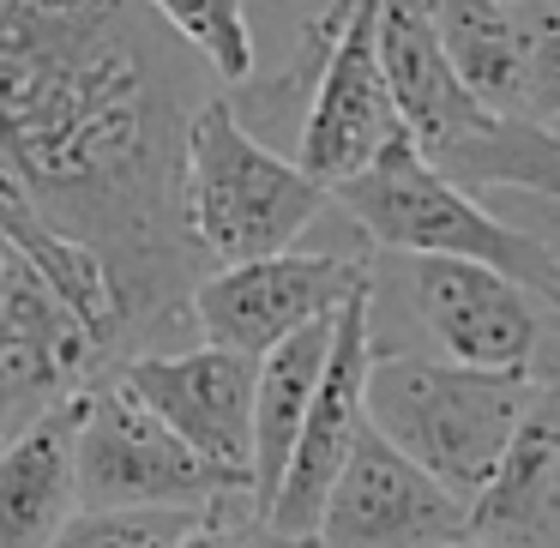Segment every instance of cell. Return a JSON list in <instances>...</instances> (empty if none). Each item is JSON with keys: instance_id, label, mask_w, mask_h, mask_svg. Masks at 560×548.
<instances>
[{"instance_id": "6da1fadb", "label": "cell", "mask_w": 560, "mask_h": 548, "mask_svg": "<svg viewBox=\"0 0 560 548\" xmlns=\"http://www.w3.org/2000/svg\"><path fill=\"white\" fill-rule=\"evenodd\" d=\"M211 73L145 0H0V145L43 218L103 266L115 362L163 350L211 259L182 218Z\"/></svg>"}, {"instance_id": "7a4b0ae2", "label": "cell", "mask_w": 560, "mask_h": 548, "mask_svg": "<svg viewBox=\"0 0 560 548\" xmlns=\"http://www.w3.org/2000/svg\"><path fill=\"white\" fill-rule=\"evenodd\" d=\"M331 206L355 223L380 254H428V259H476L512 278L542 307H560V242L542 230L500 218L494 206L458 187L428 163L410 133H398L368 170L331 187Z\"/></svg>"}, {"instance_id": "3957f363", "label": "cell", "mask_w": 560, "mask_h": 548, "mask_svg": "<svg viewBox=\"0 0 560 548\" xmlns=\"http://www.w3.org/2000/svg\"><path fill=\"white\" fill-rule=\"evenodd\" d=\"M530 386V374H494V368L446 362L434 350L374 343L362 374V416L440 488L470 500L506 452Z\"/></svg>"}, {"instance_id": "277c9868", "label": "cell", "mask_w": 560, "mask_h": 548, "mask_svg": "<svg viewBox=\"0 0 560 548\" xmlns=\"http://www.w3.org/2000/svg\"><path fill=\"white\" fill-rule=\"evenodd\" d=\"M326 206V187L278 145L247 133L223 91L194 109L182 151V218L211 266L283 254L314 230Z\"/></svg>"}, {"instance_id": "5b68a950", "label": "cell", "mask_w": 560, "mask_h": 548, "mask_svg": "<svg viewBox=\"0 0 560 548\" xmlns=\"http://www.w3.org/2000/svg\"><path fill=\"white\" fill-rule=\"evenodd\" d=\"M73 488L79 512H133V506H218L247 494V476L199 458L182 434L158 422L109 368L79 386L73 422Z\"/></svg>"}, {"instance_id": "8992f818", "label": "cell", "mask_w": 560, "mask_h": 548, "mask_svg": "<svg viewBox=\"0 0 560 548\" xmlns=\"http://www.w3.org/2000/svg\"><path fill=\"white\" fill-rule=\"evenodd\" d=\"M368 283L398 295V307L416 319V338L434 355L464 368H494V374H530L536 338H542V302L524 295L512 278L476 259L386 254V266L368 259Z\"/></svg>"}, {"instance_id": "52a82bcc", "label": "cell", "mask_w": 560, "mask_h": 548, "mask_svg": "<svg viewBox=\"0 0 560 548\" xmlns=\"http://www.w3.org/2000/svg\"><path fill=\"white\" fill-rule=\"evenodd\" d=\"M355 290H368V259L283 247V254H266V259H242V266L206 271L194 283L187 319H194L199 343L266 355L290 331L331 319Z\"/></svg>"}, {"instance_id": "ba28073f", "label": "cell", "mask_w": 560, "mask_h": 548, "mask_svg": "<svg viewBox=\"0 0 560 548\" xmlns=\"http://www.w3.org/2000/svg\"><path fill=\"white\" fill-rule=\"evenodd\" d=\"M398 133L404 127L374 49V0H331V43L307 91L295 163L331 194L355 170H368Z\"/></svg>"}, {"instance_id": "9c48e42d", "label": "cell", "mask_w": 560, "mask_h": 548, "mask_svg": "<svg viewBox=\"0 0 560 548\" xmlns=\"http://www.w3.org/2000/svg\"><path fill=\"white\" fill-rule=\"evenodd\" d=\"M452 543H464V500L362 422L343 470L326 488L314 548H452Z\"/></svg>"}, {"instance_id": "30bf717a", "label": "cell", "mask_w": 560, "mask_h": 548, "mask_svg": "<svg viewBox=\"0 0 560 548\" xmlns=\"http://www.w3.org/2000/svg\"><path fill=\"white\" fill-rule=\"evenodd\" d=\"M85 326L43 283V271L0 235V440L67 404L97 374Z\"/></svg>"}, {"instance_id": "8fae6325", "label": "cell", "mask_w": 560, "mask_h": 548, "mask_svg": "<svg viewBox=\"0 0 560 548\" xmlns=\"http://www.w3.org/2000/svg\"><path fill=\"white\" fill-rule=\"evenodd\" d=\"M109 374L182 434L199 458L247 476V416H254V355L223 343H187V350H139L109 362Z\"/></svg>"}, {"instance_id": "7c38bea8", "label": "cell", "mask_w": 560, "mask_h": 548, "mask_svg": "<svg viewBox=\"0 0 560 548\" xmlns=\"http://www.w3.org/2000/svg\"><path fill=\"white\" fill-rule=\"evenodd\" d=\"M368 350H374V338H368V290H355L350 302L338 307V319H331L326 368H319L314 398H307V410H302V434H295V446H290V470H283L278 494H271V506H266L271 530L314 543L326 488H331V476L343 470V458H350L355 428L368 422L362 416Z\"/></svg>"}, {"instance_id": "4fadbf2b", "label": "cell", "mask_w": 560, "mask_h": 548, "mask_svg": "<svg viewBox=\"0 0 560 548\" xmlns=\"http://www.w3.org/2000/svg\"><path fill=\"white\" fill-rule=\"evenodd\" d=\"M464 543L560 548V386L536 380L488 482L464 500Z\"/></svg>"}, {"instance_id": "5bb4252c", "label": "cell", "mask_w": 560, "mask_h": 548, "mask_svg": "<svg viewBox=\"0 0 560 548\" xmlns=\"http://www.w3.org/2000/svg\"><path fill=\"white\" fill-rule=\"evenodd\" d=\"M374 49H380V73H386L398 127L428 158H440L452 139L476 133L488 121L470 103V91L458 85L446 49H440L428 0H374Z\"/></svg>"}, {"instance_id": "9a60e30c", "label": "cell", "mask_w": 560, "mask_h": 548, "mask_svg": "<svg viewBox=\"0 0 560 548\" xmlns=\"http://www.w3.org/2000/svg\"><path fill=\"white\" fill-rule=\"evenodd\" d=\"M428 13H434V37L476 109L494 121H518L542 0H428Z\"/></svg>"}, {"instance_id": "2e32d148", "label": "cell", "mask_w": 560, "mask_h": 548, "mask_svg": "<svg viewBox=\"0 0 560 548\" xmlns=\"http://www.w3.org/2000/svg\"><path fill=\"white\" fill-rule=\"evenodd\" d=\"M73 422L79 392L19 428L13 440H0V548H49L55 530L79 512Z\"/></svg>"}, {"instance_id": "e0dca14e", "label": "cell", "mask_w": 560, "mask_h": 548, "mask_svg": "<svg viewBox=\"0 0 560 548\" xmlns=\"http://www.w3.org/2000/svg\"><path fill=\"white\" fill-rule=\"evenodd\" d=\"M331 319L290 331L266 355H254V416H247V506H254V518H266L271 494H278L283 470H290V446L302 434V410L314 398L319 368H326Z\"/></svg>"}, {"instance_id": "ac0fdd59", "label": "cell", "mask_w": 560, "mask_h": 548, "mask_svg": "<svg viewBox=\"0 0 560 548\" xmlns=\"http://www.w3.org/2000/svg\"><path fill=\"white\" fill-rule=\"evenodd\" d=\"M0 235L43 271V283L67 302V314L85 326L97 362L109 368L115 362V295H109V283H103V266L43 218V206L31 199L19 163L7 158V145H0Z\"/></svg>"}, {"instance_id": "d6986e66", "label": "cell", "mask_w": 560, "mask_h": 548, "mask_svg": "<svg viewBox=\"0 0 560 548\" xmlns=\"http://www.w3.org/2000/svg\"><path fill=\"white\" fill-rule=\"evenodd\" d=\"M440 175H452L470 194H524L560 206V133L536 121H494L452 139L440 158H428Z\"/></svg>"}, {"instance_id": "ffe728a7", "label": "cell", "mask_w": 560, "mask_h": 548, "mask_svg": "<svg viewBox=\"0 0 560 548\" xmlns=\"http://www.w3.org/2000/svg\"><path fill=\"white\" fill-rule=\"evenodd\" d=\"M145 7L170 25V37H182L206 61L218 85L254 79V19L242 0H145Z\"/></svg>"}, {"instance_id": "44dd1931", "label": "cell", "mask_w": 560, "mask_h": 548, "mask_svg": "<svg viewBox=\"0 0 560 548\" xmlns=\"http://www.w3.org/2000/svg\"><path fill=\"white\" fill-rule=\"evenodd\" d=\"M211 506H133V512H73L49 548H175Z\"/></svg>"}, {"instance_id": "7402d4cb", "label": "cell", "mask_w": 560, "mask_h": 548, "mask_svg": "<svg viewBox=\"0 0 560 548\" xmlns=\"http://www.w3.org/2000/svg\"><path fill=\"white\" fill-rule=\"evenodd\" d=\"M518 121L560 127V0H542V13H536V43H530V67H524Z\"/></svg>"}, {"instance_id": "603a6c76", "label": "cell", "mask_w": 560, "mask_h": 548, "mask_svg": "<svg viewBox=\"0 0 560 548\" xmlns=\"http://www.w3.org/2000/svg\"><path fill=\"white\" fill-rule=\"evenodd\" d=\"M175 548H314V543L271 530L266 518H254L247 494H235V500H218V506L206 512V524H194Z\"/></svg>"}, {"instance_id": "cb8c5ba5", "label": "cell", "mask_w": 560, "mask_h": 548, "mask_svg": "<svg viewBox=\"0 0 560 548\" xmlns=\"http://www.w3.org/2000/svg\"><path fill=\"white\" fill-rule=\"evenodd\" d=\"M530 380L560 386V307H542V338H536V355H530Z\"/></svg>"}, {"instance_id": "d4e9b609", "label": "cell", "mask_w": 560, "mask_h": 548, "mask_svg": "<svg viewBox=\"0 0 560 548\" xmlns=\"http://www.w3.org/2000/svg\"><path fill=\"white\" fill-rule=\"evenodd\" d=\"M452 548H476V543H452Z\"/></svg>"}, {"instance_id": "484cf974", "label": "cell", "mask_w": 560, "mask_h": 548, "mask_svg": "<svg viewBox=\"0 0 560 548\" xmlns=\"http://www.w3.org/2000/svg\"><path fill=\"white\" fill-rule=\"evenodd\" d=\"M555 133H560V127H555Z\"/></svg>"}]
</instances>
